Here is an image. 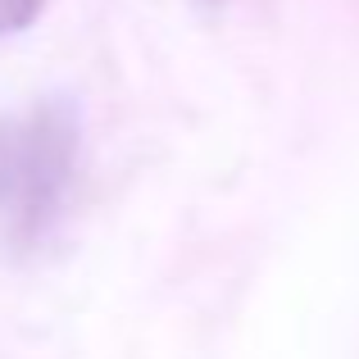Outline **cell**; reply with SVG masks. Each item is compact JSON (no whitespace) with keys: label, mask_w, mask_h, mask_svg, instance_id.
<instances>
[{"label":"cell","mask_w":359,"mask_h":359,"mask_svg":"<svg viewBox=\"0 0 359 359\" xmlns=\"http://www.w3.org/2000/svg\"><path fill=\"white\" fill-rule=\"evenodd\" d=\"M82 123L64 96L0 114V241L36 245L60 223L78 173Z\"/></svg>","instance_id":"1"},{"label":"cell","mask_w":359,"mask_h":359,"mask_svg":"<svg viewBox=\"0 0 359 359\" xmlns=\"http://www.w3.org/2000/svg\"><path fill=\"white\" fill-rule=\"evenodd\" d=\"M46 5H50V0H0V41L27 32V27L46 14Z\"/></svg>","instance_id":"2"},{"label":"cell","mask_w":359,"mask_h":359,"mask_svg":"<svg viewBox=\"0 0 359 359\" xmlns=\"http://www.w3.org/2000/svg\"><path fill=\"white\" fill-rule=\"evenodd\" d=\"M201 5H205V9H219V5H223V0H201Z\"/></svg>","instance_id":"3"}]
</instances>
